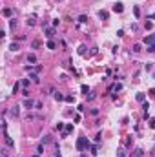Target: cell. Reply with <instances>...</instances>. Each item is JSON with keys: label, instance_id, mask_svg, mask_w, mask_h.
Instances as JSON below:
<instances>
[{"label": "cell", "instance_id": "cell-1", "mask_svg": "<svg viewBox=\"0 0 155 157\" xmlns=\"http://www.w3.org/2000/svg\"><path fill=\"white\" fill-rule=\"evenodd\" d=\"M88 148H91V143L88 141V137L80 135L79 139H77V150H79V152H84V150H88Z\"/></svg>", "mask_w": 155, "mask_h": 157}, {"label": "cell", "instance_id": "cell-2", "mask_svg": "<svg viewBox=\"0 0 155 157\" xmlns=\"http://www.w3.org/2000/svg\"><path fill=\"white\" fill-rule=\"evenodd\" d=\"M144 44L148 46V48H146V51H148V53H155V35L144 37Z\"/></svg>", "mask_w": 155, "mask_h": 157}, {"label": "cell", "instance_id": "cell-3", "mask_svg": "<svg viewBox=\"0 0 155 157\" xmlns=\"http://www.w3.org/2000/svg\"><path fill=\"white\" fill-rule=\"evenodd\" d=\"M4 143H6V146L7 148H15V141L7 135V130H4Z\"/></svg>", "mask_w": 155, "mask_h": 157}, {"label": "cell", "instance_id": "cell-4", "mask_svg": "<svg viewBox=\"0 0 155 157\" xmlns=\"http://www.w3.org/2000/svg\"><path fill=\"white\" fill-rule=\"evenodd\" d=\"M111 9H113V13H122V11H124V4H122V2H115V4L111 6Z\"/></svg>", "mask_w": 155, "mask_h": 157}, {"label": "cell", "instance_id": "cell-5", "mask_svg": "<svg viewBox=\"0 0 155 157\" xmlns=\"http://www.w3.org/2000/svg\"><path fill=\"white\" fill-rule=\"evenodd\" d=\"M24 106H26L27 110H33V106H37V102H35L33 99H26V100H24Z\"/></svg>", "mask_w": 155, "mask_h": 157}, {"label": "cell", "instance_id": "cell-6", "mask_svg": "<svg viewBox=\"0 0 155 157\" xmlns=\"http://www.w3.org/2000/svg\"><path fill=\"white\" fill-rule=\"evenodd\" d=\"M27 64H31V66L37 64V55H35V53H29V55H27Z\"/></svg>", "mask_w": 155, "mask_h": 157}, {"label": "cell", "instance_id": "cell-7", "mask_svg": "<svg viewBox=\"0 0 155 157\" xmlns=\"http://www.w3.org/2000/svg\"><path fill=\"white\" fill-rule=\"evenodd\" d=\"M27 26H31V28H33L35 24H37V15H31V17H27Z\"/></svg>", "mask_w": 155, "mask_h": 157}, {"label": "cell", "instance_id": "cell-8", "mask_svg": "<svg viewBox=\"0 0 155 157\" xmlns=\"http://www.w3.org/2000/svg\"><path fill=\"white\" fill-rule=\"evenodd\" d=\"M44 33H46V37H48V38H51L53 35H55V28H46Z\"/></svg>", "mask_w": 155, "mask_h": 157}, {"label": "cell", "instance_id": "cell-9", "mask_svg": "<svg viewBox=\"0 0 155 157\" xmlns=\"http://www.w3.org/2000/svg\"><path fill=\"white\" fill-rule=\"evenodd\" d=\"M99 18L100 20H108V18H110V13H108V11H99Z\"/></svg>", "mask_w": 155, "mask_h": 157}, {"label": "cell", "instance_id": "cell-10", "mask_svg": "<svg viewBox=\"0 0 155 157\" xmlns=\"http://www.w3.org/2000/svg\"><path fill=\"white\" fill-rule=\"evenodd\" d=\"M29 78H31L33 82H40V77H38V73H37V71H35V73H29Z\"/></svg>", "mask_w": 155, "mask_h": 157}, {"label": "cell", "instance_id": "cell-11", "mask_svg": "<svg viewBox=\"0 0 155 157\" xmlns=\"http://www.w3.org/2000/svg\"><path fill=\"white\" fill-rule=\"evenodd\" d=\"M89 152H91V155H93V157H97V153H99V146H97V144H91Z\"/></svg>", "mask_w": 155, "mask_h": 157}, {"label": "cell", "instance_id": "cell-12", "mask_svg": "<svg viewBox=\"0 0 155 157\" xmlns=\"http://www.w3.org/2000/svg\"><path fill=\"white\" fill-rule=\"evenodd\" d=\"M9 49H11V51H15V53H17V51L20 49V46H18L17 42H11V44H9Z\"/></svg>", "mask_w": 155, "mask_h": 157}, {"label": "cell", "instance_id": "cell-13", "mask_svg": "<svg viewBox=\"0 0 155 157\" xmlns=\"http://www.w3.org/2000/svg\"><path fill=\"white\" fill-rule=\"evenodd\" d=\"M135 99L139 100V102H144V100H146V95H144V93H137Z\"/></svg>", "mask_w": 155, "mask_h": 157}, {"label": "cell", "instance_id": "cell-14", "mask_svg": "<svg viewBox=\"0 0 155 157\" xmlns=\"http://www.w3.org/2000/svg\"><path fill=\"white\" fill-rule=\"evenodd\" d=\"M53 97H55V100H64V99H66V97L62 95V93H58V91H55V93H53Z\"/></svg>", "mask_w": 155, "mask_h": 157}, {"label": "cell", "instance_id": "cell-15", "mask_svg": "<svg viewBox=\"0 0 155 157\" xmlns=\"http://www.w3.org/2000/svg\"><path fill=\"white\" fill-rule=\"evenodd\" d=\"M133 155H135V157H142V155H144V150H142V148H137V150L133 152Z\"/></svg>", "mask_w": 155, "mask_h": 157}, {"label": "cell", "instance_id": "cell-16", "mask_svg": "<svg viewBox=\"0 0 155 157\" xmlns=\"http://www.w3.org/2000/svg\"><path fill=\"white\" fill-rule=\"evenodd\" d=\"M4 17H11V15H13V11H11V7H4Z\"/></svg>", "mask_w": 155, "mask_h": 157}, {"label": "cell", "instance_id": "cell-17", "mask_svg": "<svg viewBox=\"0 0 155 157\" xmlns=\"http://www.w3.org/2000/svg\"><path fill=\"white\" fill-rule=\"evenodd\" d=\"M133 15H135V18H141V9H139V6L133 7Z\"/></svg>", "mask_w": 155, "mask_h": 157}, {"label": "cell", "instance_id": "cell-18", "mask_svg": "<svg viewBox=\"0 0 155 157\" xmlns=\"http://www.w3.org/2000/svg\"><path fill=\"white\" fill-rule=\"evenodd\" d=\"M86 49H88L86 46H84V44H80V46H79V55H86Z\"/></svg>", "mask_w": 155, "mask_h": 157}, {"label": "cell", "instance_id": "cell-19", "mask_svg": "<svg viewBox=\"0 0 155 157\" xmlns=\"http://www.w3.org/2000/svg\"><path fill=\"white\" fill-rule=\"evenodd\" d=\"M141 49H142V46H141V44H133V49H131V51H133V53H139Z\"/></svg>", "mask_w": 155, "mask_h": 157}, {"label": "cell", "instance_id": "cell-20", "mask_svg": "<svg viewBox=\"0 0 155 157\" xmlns=\"http://www.w3.org/2000/svg\"><path fill=\"white\" fill-rule=\"evenodd\" d=\"M120 90H122V84L120 82H115L113 84V91H120Z\"/></svg>", "mask_w": 155, "mask_h": 157}, {"label": "cell", "instance_id": "cell-21", "mask_svg": "<svg viewBox=\"0 0 155 157\" xmlns=\"http://www.w3.org/2000/svg\"><path fill=\"white\" fill-rule=\"evenodd\" d=\"M37 153H40V155L44 153V143H40V144L37 146Z\"/></svg>", "mask_w": 155, "mask_h": 157}, {"label": "cell", "instance_id": "cell-22", "mask_svg": "<svg viewBox=\"0 0 155 157\" xmlns=\"http://www.w3.org/2000/svg\"><path fill=\"white\" fill-rule=\"evenodd\" d=\"M79 22H80V24H86V22H88V17H86V15H80V17H79Z\"/></svg>", "mask_w": 155, "mask_h": 157}, {"label": "cell", "instance_id": "cell-23", "mask_svg": "<svg viewBox=\"0 0 155 157\" xmlns=\"http://www.w3.org/2000/svg\"><path fill=\"white\" fill-rule=\"evenodd\" d=\"M80 91H82V93H86V95H88V93H89V88H88L86 84H82V86H80Z\"/></svg>", "mask_w": 155, "mask_h": 157}, {"label": "cell", "instance_id": "cell-24", "mask_svg": "<svg viewBox=\"0 0 155 157\" xmlns=\"http://www.w3.org/2000/svg\"><path fill=\"white\" fill-rule=\"evenodd\" d=\"M18 112H20V106H15V108H11V115H18Z\"/></svg>", "mask_w": 155, "mask_h": 157}, {"label": "cell", "instance_id": "cell-25", "mask_svg": "<svg viewBox=\"0 0 155 157\" xmlns=\"http://www.w3.org/2000/svg\"><path fill=\"white\" fill-rule=\"evenodd\" d=\"M20 86H22V82H15V86H13V93H17Z\"/></svg>", "mask_w": 155, "mask_h": 157}, {"label": "cell", "instance_id": "cell-26", "mask_svg": "<svg viewBox=\"0 0 155 157\" xmlns=\"http://www.w3.org/2000/svg\"><path fill=\"white\" fill-rule=\"evenodd\" d=\"M64 100H66V102H75V97H73V95H66Z\"/></svg>", "mask_w": 155, "mask_h": 157}, {"label": "cell", "instance_id": "cell-27", "mask_svg": "<svg viewBox=\"0 0 155 157\" xmlns=\"http://www.w3.org/2000/svg\"><path fill=\"white\" fill-rule=\"evenodd\" d=\"M57 130H58V132L66 130V124H64V122H58V124H57Z\"/></svg>", "mask_w": 155, "mask_h": 157}, {"label": "cell", "instance_id": "cell-28", "mask_svg": "<svg viewBox=\"0 0 155 157\" xmlns=\"http://www.w3.org/2000/svg\"><path fill=\"white\" fill-rule=\"evenodd\" d=\"M9 28H11V29L17 28V20H15V18H11V20H9Z\"/></svg>", "mask_w": 155, "mask_h": 157}, {"label": "cell", "instance_id": "cell-29", "mask_svg": "<svg viewBox=\"0 0 155 157\" xmlns=\"http://www.w3.org/2000/svg\"><path fill=\"white\" fill-rule=\"evenodd\" d=\"M148 108H150V102H148V100H144V102H142V110H144V112H148Z\"/></svg>", "mask_w": 155, "mask_h": 157}, {"label": "cell", "instance_id": "cell-30", "mask_svg": "<svg viewBox=\"0 0 155 157\" xmlns=\"http://www.w3.org/2000/svg\"><path fill=\"white\" fill-rule=\"evenodd\" d=\"M22 86H24V88H27V86H29V78H22Z\"/></svg>", "mask_w": 155, "mask_h": 157}, {"label": "cell", "instance_id": "cell-31", "mask_svg": "<svg viewBox=\"0 0 155 157\" xmlns=\"http://www.w3.org/2000/svg\"><path fill=\"white\" fill-rule=\"evenodd\" d=\"M57 48V46H55V42H53V40H49L48 42V49H55Z\"/></svg>", "mask_w": 155, "mask_h": 157}, {"label": "cell", "instance_id": "cell-32", "mask_svg": "<svg viewBox=\"0 0 155 157\" xmlns=\"http://www.w3.org/2000/svg\"><path fill=\"white\" fill-rule=\"evenodd\" d=\"M73 132V124H66V133H71Z\"/></svg>", "mask_w": 155, "mask_h": 157}, {"label": "cell", "instance_id": "cell-33", "mask_svg": "<svg viewBox=\"0 0 155 157\" xmlns=\"http://www.w3.org/2000/svg\"><path fill=\"white\" fill-rule=\"evenodd\" d=\"M42 143L46 144V143H51V135H46V137H42Z\"/></svg>", "mask_w": 155, "mask_h": 157}, {"label": "cell", "instance_id": "cell-34", "mask_svg": "<svg viewBox=\"0 0 155 157\" xmlns=\"http://www.w3.org/2000/svg\"><path fill=\"white\" fill-rule=\"evenodd\" d=\"M131 143H133V137H131V135H130V137H128V141H126V146L130 148V146H131Z\"/></svg>", "mask_w": 155, "mask_h": 157}, {"label": "cell", "instance_id": "cell-35", "mask_svg": "<svg viewBox=\"0 0 155 157\" xmlns=\"http://www.w3.org/2000/svg\"><path fill=\"white\" fill-rule=\"evenodd\" d=\"M102 141V133H97V137H95V143H100Z\"/></svg>", "mask_w": 155, "mask_h": 157}, {"label": "cell", "instance_id": "cell-36", "mask_svg": "<svg viewBox=\"0 0 155 157\" xmlns=\"http://www.w3.org/2000/svg\"><path fill=\"white\" fill-rule=\"evenodd\" d=\"M144 28H146V29H148V31H150V29L153 28V22H146V26H144Z\"/></svg>", "mask_w": 155, "mask_h": 157}, {"label": "cell", "instance_id": "cell-37", "mask_svg": "<svg viewBox=\"0 0 155 157\" xmlns=\"http://www.w3.org/2000/svg\"><path fill=\"white\" fill-rule=\"evenodd\" d=\"M22 95H24V97H29V90L24 88V90H22Z\"/></svg>", "mask_w": 155, "mask_h": 157}, {"label": "cell", "instance_id": "cell-38", "mask_svg": "<svg viewBox=\"0 0 155 157\" xmlns=\"http://www.w3.org/2000/svg\"><path fill=\"white\" fill-rule=\"evenodd\" d=\"M42 69H44V68H42L40 64H38V66H35V71H37V73H40V71H42Z\"/></svg>", "mask_w": 155, "mask_h": 157}, {"label": "cell", "instance_id": "cell-39", "mask_svg": "<svg viewBox=\"0 0 155 157\" xmlns=\"http://www.w3.org/2000/svg\"><path fill=\"white\" fill-rule=\"evenodd\" d=\"M117 157H126V153H124V150H119V152H117Z\"/></svg>", "mask_w": 155, "mask_h": 157}, {"label": "cell", "instance_id": "cell-40", "mask_svg": "<svg viewBox=\"0 0 155 157\" xmlns=\"http://www.w3.org/2000/svg\"><path fill=\"white\" fill-rule=\"evenodd\" d=\"M2 155H4V157H7V155H9V152H7V148H2Z\"/></svg>", "mask_w": 155, "mask_h": 157}, {"label": "cell", "instance_id": "cell-41", "mask_svg": "<svg viewBox=\"0 0 155 157\" xmlns=\"http://www.w3.org/2000/svg\"><path fill=\"white\" fill-rule=\"evenodd\" d=\"M150 128H151V130H155V119H151V121H150Z\"/></svg>", "mask_w": 155, "mask_h": 157}, {"label": "cell", "instance_id": "cell-42", "mask_svg": "<svg viewBox=\"0 0 155 157\" xmlns=\"http://www.w3.org/2000/svg\"><path fill=\"white\" fill-rule=\"evenodd\" d=\"M148 93H150V95H151V97H155V88H151V90H150Z\"/></svg>", "mask_w": 155, "mask_h": 157}, {"label": "cell", "instance_id": "cell-43", "mask_svg": "<svg viewBox=\"0 0 155 157\" xmlns=\"http://www.w3.org/2000/svg\"><path fill=\"white\" fill-rule=\"evenodd\" d=\"M148 18H155V13H151V15H150V17H148Z\"/></svg>", "mask_w": 155, "mask_h": 157}, {"label": "cell", "instance_id": "cell-44", "mask_svg": "<svg viewBox=\"0 0 155 157\" xmlns=\"http://www.w3.org/2000/svg\"><path fill=\"white\" fill-rule=\"evenodd\" d=\"M33 157H40V153H35V155H33Z\"/></svg>", "mask_w": 155, "mask_h": 157}, {"label": "cell", "instance_id": "cell-45", "mask_svg": "<svg viewBox=\"0 0 155 157\" xmlns=\"http://www.w3.org/2000/svg\"><path fill=\"white\" fill-rule=\"evenodd\" d=\"M153 81H155V73H153Z\"/></svg>", "mask_w": 155, "mask_h": 157}, {"label": "cell", "instance_id": "cell-46", "mask_svg": "<svg viewBox=\"0 0 155 157\" xmlns=\"http://www.w3.org/2000/svg\"><path fill=\"white\" fill-rule=\"evenodd\" d=\"M82 157H86V155H82Z\"/></svg>", "mask_w": 155, "mask_h": 157}]
</instances>
